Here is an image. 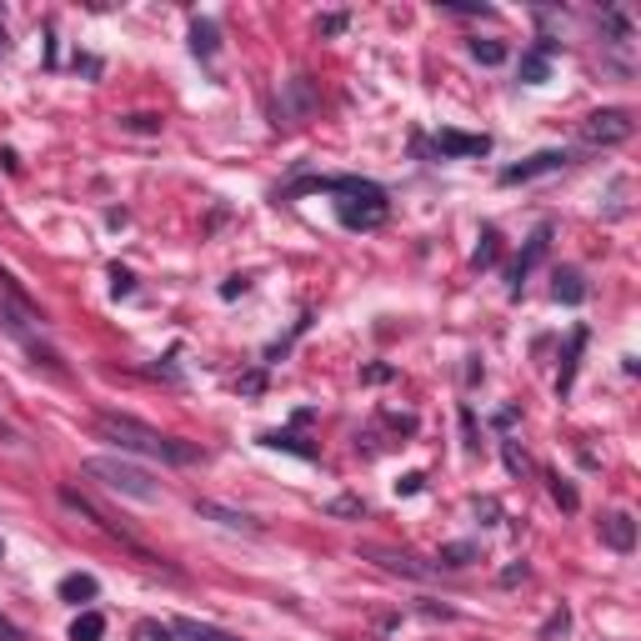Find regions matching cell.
Returning a JSON list of instances; mask_svg holds the SVG:
<instances>
[{
  "label": "cell",
  "mask_w": 641,
  "mask_h": 641,
  "mask_svg": "<svg viewBox=\"0 0 641 641\" xmlns=\"http://www.w3.org/2000/svg\"><path fill=\"white\" fill-rule=\"evenodd\" d=\"M215 51V31L211 25H196V56H211Z\"/></svg>",
  "instance_id": "cell-16"
},
{
  "label": "cell",
  "mask_w": 641,
  "mask_h": 641,
  "mask_svg": "<svg viewBox=\"0 0 641 641\" xmlns=\"http://www.w3.org/2000/svg\"><path fill=\"white\" fill-rule=\"evenodd\" d=\"M472 56L482 60V66H501V60H507V45L501 41H472Z\"/></svg>",
  "instance_id": "cell-11"
},
{
  "label": "cell",
  "mask_w": 641,
  "mask_h": 641,
  "mask_svg": "<svg viewBox=\"0 0 641 641\" xmlns=\"http://www.w3.org/2000/svg\"><path fill=\"white\" fill-rule=\"evenodd\" d=\"M196 517H206V521H215V527H225V531H246V537H256V517H246V511H231V507H221V501H196Z\"/></svg>",
  "instance_id": "cell-4"
},
{
  "label": "cell",
  "mask_w": 641,
  "mask_h": 641,
  "mask_svg": "<svg viewBox=\"0 0 641 641\" xmlns=\"http://www.w3.org/2000/svg\"><path fill=\"white\" fill-rule=\"evenodd\" d=\"M631 131H637L631 111H597V115H586V125H582V135L592 141V146H617V141H627Z\"/></svg>",
  "instance_id": "cell-3"
},
{
  "label": "cell",
  "mask_w": 641,
  "mask_h": 641,
  "mask_svg": "<svg viewBox=\"0 0 641 641\" xmlns=\"http://www.w3.org/2000/svg\"><path fill=\"white\" fill-rule=\"evenodd\" d=\"M546 56H552V45H546V51H537V56H527V66H521V76H527L531 86H537V80L546 76Z\"/></svg>",
  "instance_id": "cell-14"
},
{
  "label": "cell",
  "mask_w": 641,
  "mask_h": 641,
  "mask_svg": "<svg viewBox=\"0 0 641 641\" xmlns=\"http://www.w3.org/2000/svg\"><path fill=\"white\" fill-rule=\"evenodd\" d=\"M86 476L90 482H101L106 491L115 496H131V501H161V482L146 472V466L125 462V456H96V462H86Z\"/></svg>",
  "instance_id": "cell-2"
},
{
  "label": "cell",
  "mask_w": 641,
  "mask_h": 641,
  "mask_svg": "<svg viewBox=\"0 0 641 641\" xmlns=\"http://www.w3.org/2000/svg\"><path fill=\"white\" fill-rule=\"evenodd\" d=\"M541 251H546V231H537V241H531V246H527V256L517 261V281H521V276H527V270L541 261Z\"/></svg>",
  "instance_id": "cell-12"
},
{
  "label": "cell",
  "mask_w": 641,
  "mask_h": 641,
  "mask_svg": "<svg viewBox=\"0 0 641 641\" xmlns=\"http://www.w3.org/2000/svg\"><path fill=\"white\" fill-rule=\"evenodd\" d=\"M441 151H456V156H486L491 141H486V135H441Z\"/></svg>",
  "instance_id": "cell-7"
},
{
  "label": "cell",
  "mask_w": 641,
  "mask_h": 641,
  "mask_svg": "<svg viewBox=\"0 0 641 641\" xmlns=\"http://www.w3.org/2000/svg\"><path fill=\"white\" fill-rule=\"evenodd\" d=\"M176 631H186L191 641H231V637H221V631L201 627V621H176Z\"/></svg>",
  "instance_id": "cell-13"
},
{
  "label": "cell",
  "mask_w": 641,
  "mask_h": 641,
  "mask_svg": "<svg viewBox=\"0 0 641 641\" xmlns=\"http://www.w3.org/2000/svg\"><path fill=\"white\" fill-rule=\"evenodd\" d=\"M331 511H336V517H361V501H351V496H341V501H331Z\"/></svg>",
  "instance_id": "cell-17"
},
{
  "label": "cell",
  "mask_w": 641,
  "mask_h": 641,
  "mask_svg": "<svg viewBox=\"0 0 641 641\" xmlns=\"http://www.w3.org/2000/svg\"><path fill=\"white\" fill-rule=\"evenodd\" d=\"M601 541H607L611 552H631V546H637V527H631L627 511H611V517L601 521Z\"/></svg>",
  "instance_id": "cell-6"
},
{
  "label": "cell",
  "mask_w": 641,
  "mask_h": 641,
  "mask_svg": "<svg viewBox=\"0 0 641 641\" xmlns=\"http://www.w3.org/2000/svg\"><path fill=\"white\" fill-rule=\"evenodd\" d=\"M101 637H106L101 611H80V617L70 621V641H101Z\"/></svg>",
  "instance_id": "cell-9"
},
{
  "label": "cell",
  "mask_w": 641,
  "mask_h": 641,
  "mask_svg": "<svg viewBox=\"0 0 641 641\" xmlns=\"http://www.w3.org/2000/svg\"><path fill=\"white\" fill-rule=\"evenodd\" d=\"M170 637H176V627H166V621H156V617L131 627V641H170Z\"/></svg>",
  "instance_id": "cell-10"
},
{
  "label": "cell",
  "mask_w": 641,
  "mask_h": 641,
  "mask_svg": "<svg viewBox=\"0 0 641 641\" xmlns=\"http://www.w3.org/2000/svg\"><path fill=\"white\" fill-rule=\"evenodd\" d=\"M96 592H101V586H96V576H86V572H76V576H66V582H60V597L76 601V607H80V601H90Z\"/></svg>",
  "instance_id": "cell-8"
},
{
  "label": "cell",
  "mask_w": 641,
  "mask_h": 641,
  "mask_svg": "<svg viewBox=\"0 0 641 641\" xmlns=\"http://www.w3.org/2000/svg\"><path fill=\"white\" fill-rule=\"evenodd\" d=\"M96 436L131 451V456H151V462H170V466H191L201 456L196 446H186V441L166 436V431L146 427V421H135V417H121V411H101L96 417Z\"/></svg>",
  "instance_id": "cell-1"
},
{
  "label": "cell",
  "mask_w": 641,
  "mask_h": 641,
  "mask_svg": "<svg viewBox=\"0 0 641 641\" xmlns=\"http://www.w3.org/2000/svg\"><path fill=\"white\" fill-rule=\"evenodd\" d=\"M556 296H566V301H582V276H576V270H566L562 281H556Z\"/></svg>",
  "instance_id": "cell-15"
},
{
  "label": "cell",
  "mask_w": 641,
  "mask_h": 641,
  "mask_svg": "<svg viewBox=\"0 0 641 641\" xmlns=\"http://www.w3.org/2000/svg\"><path fill=\"white\" fill-rule=\"evenodd\" d=\"M441 556H446V566H466V556H472V546H446V552H441Z\"/></svg>",
  "instance_id": "cell-18"
},
{
  "label": "cell",
  "mask_w": 641,
  "mask_h": 641,
  "mask_svg": "<svg viewBox=\"0 0 641 641\" xmlns=\"http://www.w3.org/2000/svg\"><path fill=\"white\" fill-rule=\"evenodd\" d=\"M336 31H346V15H327L321 21V35H336Z\"/></svg>",
  "instance_id": "cell-20"
},
{
  "label": "cell",
  "mask_w": 641,
  "mask_h": 641,
  "mask_svg": "<svg viewBox=\"0 0 641 641\" xmlns=\"http://www.w3.org/2000/svg\"><path fill=\"white\" fill-rule=\"evenodd\" d=\"M562 166H566V156H562V151H541V156L521 161V166H507V170H501V180H507V186H517V180L546 176V170H562Z\"/></svg>",
  "instance_id": "cell-5"
},
{
  "label": "cell",
  "mask_w": 641,
  "mask_h": 641,
  "mask_svg": "<svg viewBox=\"0 0 641 641\" xmlns=\"http://www.w3.org/2000/svg\"><path fill=\"white\" fill-rule=\"evenodd\" d=\"M0 556H5V546H0Z\"/></svg>",
  "instance_id": "cell-21"
},
{
  "label": "cell",
  "mask_w": 641,
  "mask_h": 641,
  "mask_svg": "<svg viewBox=\"0 0 641 641\" xmlns=\"http://www.w3.org/2000/svg\"><path fill=\"white\" fill-rule=\"evenodd\" d=\"M0 641H21V627L11 617H0Z\"/></svg>",
  "instance_id": "cell-19"
}]
</instances>
